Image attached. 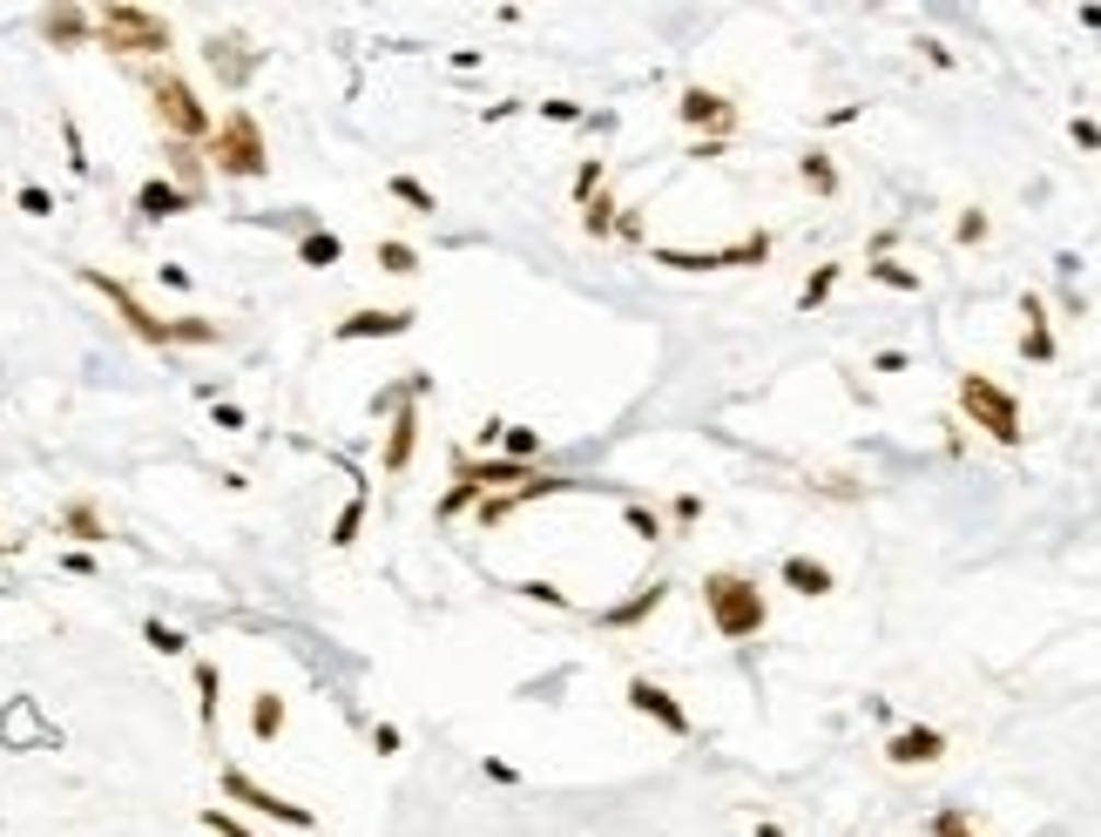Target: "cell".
<instances>
[{
	"instance_id": "6da1fadb",
	"label": "cell",
	"mask_w": 1101,
	"mask_h": 837,
	"mask_svg": "<svg viewBox=\"0 0 1101 837\" xmlns=\"http://www.w3.org/2000/svg\"><path fill=\"white\" fill-rule=\"evenodd\" d=\"M703 608H710V628L723 635V642H751V635H764V621H770L764 588L751 574H730V568L703 574Z\"/></svg>"
},
{
	"instance_id": "7a4b0ae2",
	"label": "cell",
	"mask_w": 1101,
	"mask_h": 837,
	"mask_svg": "<svg viewBox=\"0 0 1101 837\" xmlns=\"http://www.w3.org/2000/svg\"><path fill=\"white\" fill-rule=\"evenodd\" d=\"M204 155H210V170H217V176H237V183H257V176H270L264 129H257V115H251V108H230L223 123L210 129Z\"/></svg>"
},
{
	"instance_id": "3957f363",
	"label": "cell",
	"mask_w": 1101,
	"mask_h": 837,
	"mask_svg": "<svg viewBox=\"0 0 1101 837\" xmlns=\"http://www.w3.org/2000/svg\"><path fill=\"white\" fill-rule=\"evenodd\" d=\"M95 42L108 55H170V21L155 8H129V0H108L95 8Z\"/></svg>"
},
{
	"instance_id": "277c9868",
	"label": "cell",
	"mask_w": 1101,
	"mask_h": 837,
	"mask_svg": "<svg viewBox=\"0 0 1101 837\" xmlns=\"http://www.w3.org/2000/svg\"><path fill=\"white\" fill-rule=\"evenodd\" d=\"M142 89H149L155 123L170 129V142H210V108L196 102V89L183 82V74H170V68H149V74H142Z\"/></svg>"
},
{
	"instance_id": "5b68a950",
	"label": "cell",
	"mask_w": 1101,
	"mask_h": 837,
	"mask_svg": "<svg viewBox=\"0 0 1101 837\" xmlns=\"http://www.w3.org/2000/svg\"><path fill=\"white\" fill-rule=\"evenodd\" d=\"M960 412L987 432V440H1000V446H1020V440H1028V432H1020V398H1013L1007 385H994V379H980V372L960 379Z\"/></svg>"
},
{
	"instance_id": "8992f818",
	"label": "cell",
	"mask_w": 1101,
	"mask_h": 837,
	"mask_svg": "<svg viewBox=\"0 0 1101 837\" xmlns=\"http://www.w3.org/2000/svg\"><path fill=\"white\" fill-rule=\"evenodd\" d=\"M82 284L89 291H102L108 304H115V317H123V325L142 338V345H176V317H155L129 284H123V277H102V270H82Z\"/></svg>"
},
{
	"instance_id": "52a82bcc",
	"label": "cell",
	"mask_w": 1101,
	"mask_h": 837,
	"mask_svg": "<svg viewBox=\"0 0 1101 837\" xmlns=\"http://www.w3.org/2000/svg\"><path fill=\"white\" fill-rule=\"evenodd\" d=\"M223 797L230 804H244V811H257V817H270V824H291V830H318V817H311L304 804H285L278 790H264V783H251L237 764H223Z\"/></svg>"
},
{
	"instance_id": "ba28073f",
	"label": "cell",
	"mask_w": 1101,
	"mask_h": 837,
	"mask_svg": "<svg viewBox=\"0 0 1101 837\" xmlns=\"http://www.w3.org/2000/svg\"><path fill=\"white\" fill-rule=\"evenodd\" d=\"M0 743H8V749H55L61 730L42 716V702H34V696H14L8 709H0Z\"/></svg>"
},
{
	"instance_id": "9c48e42d",
	"label": "cell",
	"mask_w": 1101,
	"mask_h": 837,
	"mask_svg": "<svg viewBox=\"0 0 1101 837\" xmlns=\"http://www.w3.org/2000/svg\"><path fill=\"white\" fill-rule=\"evenodd\" d=\"M534 480V466H521V460H453V487H466V493H514V487H528Z\"/></svg>"
},
{
	"instance_id": "30bf717a",
	"label": "cell",
	"mask_w": 1101,
	"mask_h": 837,
	"mask_svg": "<svg viewBox=\"0 0 1101 837\" xmlns=\"http://www.w3.org/2000/svg\"><path fill=\"white\" fill-rule=\"evenodd\" d=\"M656 264H670V270H737V264H764L770 257V236L757 230V236H743L737 251H649Z\"/></svg>"
},
{
	"instance_id": "8fae6325",
	"label": "cell",
	"mask_w": 1101,
	"mask_h": 837,
	"mask_svg": "<svg viewBox=\"0 0 1101 837\" xmlns=\"http://www.w3.org/2000/svg\"><path fill=\"white\" fill-rule=\"evenodd\" d=\"M676 115H683V129H710V142H730V136H737V102L717 95V89H683Z\"/></svg>"
},
{
	"instance_id": "7c38bea8",
	"label": "cell",
	"mask_w": 1101,
	"mask_h": 837,
	"mask_svg": "<svg viewBox=\"0 0 1101 837\" xmlns=\"http://www.w3.org/2000/svg\"><path fill=\"white\" fill-rule=\"evenodd\" d=\"M628 709L649 716V723H662L670 736H689V709H683L670 689H662V683H649V675H636V683H628Z\"/></svg>"
},
{
	"instance_id": "4fadbf2b",
	"label": "cell",
	"mask_w": 1101,
	"mask_h": 837,
	"mask_svg": "<svg viewBox=\"0 0 1101 837\" xmlns=\"http://www.w3.org/2000/svg\"><path fill=\"white\" fill-rule=\"evenodd\" d=\"M939 756H947V736H939L932 723H906V730H892V743H885V764H899V770L939 764Z\"/></svg>"
},
{
	"instance_id": "5bb4252c",
	"label": "cell",
	"mask_w": 1101,
	"mask_h": 837,
	"mask_svg": "<svg viewBox=\"0 0 1101 837\" xmlns=\"http://www.w3.org/2000/svg\"><path fill=\"white\" fill-rule=\"evenodd\" d=\"M413 332V311H351L338 317V345H359V338H406Z\"/></svg>"
},
{
	"instance_id": "9a60e30c",
	"label": "cell",
	"mask_w": 1101,
	"mask_h": 837,
	"mask_svg": "<svg viewBox=\"0 0 1101 837\" xmlns=\"http://www.w3.org/2000/svg\"><path fill=\"white\" fill-rule=\"evenodd\" d=\"M95 34V14L89 8H42V42L48 48H82Z\"/></svg>"
},
{
	"instance_id": "2e32d148",
	"label": "cell",
	"mask_w": 1101,
	"mask_h": 837,
	"mask_svg": "<svg viewBox=\"0 0 1101 837\" xmlns=\"http://www.w3.org/2000/svg\"><path fill=\"white\" fill-rule=\"evenodd\" d=\"M136 210L149 217V223H170V217H183V210H196V196H183L170 176H149L142 189H136Z\"/></svg>"
},
{
	"instance_id": "e0dca14e",
	"label": "cell",
	"mask_w": 1101,
	"mask_h": 837,
	"mask_svg": "<svg viewBox=\"0 0 1101 837\" xmlns=\"http://www.w3.org/2000/svg\"><path fill=\"white\" fill-rule=\"evenodd\" d=\"M419 453V406L406 398L399 412H392V432H385V473H406Z\"/></svg>"
},
{
	"instance_id": "ac0fdd59",
	"label": "cell",
	"mask_w": 1101,
	"mask_h": 837,
	"mask_svg": "<svg viewBox=\"0 0 1101 837\" xmlns=\"http://www.w3.org/2000/svg\"><path fill=\"white\" fill-rule=\"evenodd\" d=\"M204 55H210V68L223 74V89H244V82H251V68H257V55L237 42V34H217V42H210Z\"/></svg>"
},
{
	"instance_id": "d6986e66",
	"label": "cell",
	"mask_w": 1101,
	"mask_h": 837,
	"mask_svg": "<svg viewBox=\"0 0 1101 837\" xmlns=\"http://www.w3.org/2000/svg\"><path fill=\"white\" fill-rule=\"evenodd\" d=\"M662 602H670V581H649L642 594H628V602H615V608H602V628H636V621H649Z\"/></svg>"
},
{
	"instance_id": "ffe728a7",
	"label": "cell",
	"mask_w": 1101,
	"mask_h": 837,
	"mask_svg": "<svg viewBox=\"0 0 1101 837\" xmlns=\"http://www.w3.org/2000/svg\"><path fill=\"white\" fill-rule=\"evenodd\" d=\"M784 588H798V594H811V602H818V594H832L838 581H832V568H824V561H811V554H784Z\"/></svg>"
},
{
	"instance_id": "44dd1931",
	"label": "cell",
	"mask_w": 1101,
	"mask_h": 837,
	"mask_svg": "<svg viewBox=\"0 0 1101 837\" xmlns=\"http://www.w3.org/2000/svg\"><path fill=\"white\" fill-rule=\"evenodd\" d=\"M1020 311H1028V332H1020V358H1034V365H1047V358H1054V332H1047V304H1041V298H1020Z\"/></svg>"
},
{
	"instance_id": "7402d4cb",
	"label": "cell",
	"mask_w": 1101,
	"mask_h": 837,
	"mask_svg": "<svg viewBox=\"0 0 1101 837\" xmlns=\"http://www.w3.org/2000/svg\"><path fill=\"white\" fill-rule=\"evenodd\" d=\"M170 170H176L170 183L204 204V176H210V170H204V149H196V142H170Z\"/></svg>"
},
{
	"instance_id": "603a6c76",
	"label": "cell",
	"mask_w": 1101,
	"mask_h": 837,
	"mask_svg": "<svg viewBox=\"0 0 1101 837\" xmlns=\"http://www.w3.org/2000/svg\"><path fill=\"white\" fill-rule=\"evenodd\" d=\"M61 534H68V540H82V547L108 540V527H102V513H95L89 500H68V507H61Z\"/></svg>"
},
{
	"instance_id": "cb8c5ba5",
	"label": "cell",
	"mask_w": 1101,
	"mask_h": 837,
	"mask_svg": "<svg viewBox=\"0 0 1101 837\" xmlns=\"http://www.w3.org/2000/svg\"><path fill=\"white\" fill-rule=\"evenodd\" d=\"M251 730H257V743H278V730H285V696H251Z\"/></svg>"
},
{
	"instance_id": "d4e9b609",
	"label": "cell",
	"mask_w": 1101,
	"mask_h": 837,
	"mask_svg": "<svg viewBox=\"0 0 1101 837\" xmlns=\"http://www.w3.org/2000/svg\"><path fill=\"white\" fill-rule=\"evenodd\" d=\"M838 277H845V264H818V270L804 277V291H798V311H818L824 298L838 291Z\"/></svg>"
},
{
	"instance_id": "484cf974",
	"label": "cell",
	"mask_w": 1101,
	"mask_h": 837,
	"mask_svg": "<svg viewBox=\"0 0 1101 837\" xmlns=\"http://www.w3.org/2000/svg\"><path fill=\"white\" fill-rule=\"evenodd\" d=\"M217 689H223L217 662H196V716H204V730H217Z\"/></svg>"
},
{
	"instance_id": "4316f807",
	"label": "cell",
	"mask_w": 1101,
	"mask_h": 837,
	"mask_svg": "<svg viewBox=\"0 0 1101 837\" xmlns=\"http://www.w3.org/2000/svg\"><path fill=\"white\" fill-rule=\"evenodd\" d=\"M385 189H392V196H399V204H406L413 217H432V210H440V204H432V189H426L419 176H406V170H399V176H392Z\"/></svg>"
},
{
	"instance_id": "83f0119b",
	"label": "cell",
	"mask_w": 1101,
	"mask_h": 837,
	"mask_svg": "<svg viewBox=\"0 0 1101 837\" xmlns=\"http://www.w3.org/2000/svg\"><path fill=\"white\" fill-rule=\"evenodd\" d=\"M298 257H304L311 270H325V264H338V257H345V244H338V236H332V230H311V236H304V244H298Z\"/></svg>"
},
{
	"instance_id": "f1b7e54d",
	"label": "cell",
	"mask_w": 1101,
	"mask_h": 837,
	"mask_svg": "<svg viewBox=\"0 0 1101 837\" xmlns=\"http://www.w3.org/2000/svg\"><path fill=\"white\" fill-rule=\"evenodd\" d=\"M798 176H804L818 196H838V170H832V155H824V149H811V155H804V163H798Z\"/></svg>"
},
{
	"instance_id": "f546056e",
	"label": "cell",
	"mask_w": 1101,
	"mask_h": 837,
	"mask_svg": "<svg viewBox=\"0 0 1101 837\" xmlns=\"http://www.w3.org/2000/svg\"><path fill=\"white\" fill-rule=\"evenodd\" d=\"M379 270L413 277V270H419V251H413V244H399V236H385V244H379Z\"/></svg>"
},
{
	"instance_id": "4dcf8cb0",
	"label": "cell",
	"mask_w": 1101,
	"mask_h": 837,
	"mask_svg": "<svg viewBox=\"0 0 1101 837\" xmlns=\"http://www.w3.org/2000/svg\"><path fill=\"white\" fill-rule=\"evenodd\" d=\"M142 642H149L155 655H183V649H189V635H183V628H170V621H142Z\"/></svg>"
},
{
	"instance_id": "1f68e13d",
	"label": "cell",
	"mask_w": 1101,
	"mask_h": 837,
	"mask_svg": "<svg viewBox=\"0 0 1101 837\" xmlns=\"http://www.w3.org/2000/svg\"><path fill=\"white\" fill-rule=\"evenodd\" d=\"M500 446H507V460L534 466V453H541V432H528V426H500Z\"/></svg>"
},
{
	"instance_id": "d6a6232c",
	"label": "cell",
	"mask_w": 1101,
	"mask_h": 837,
	"mask_svg": "<svg viewBox=\"0 0 1101 837\" xmlns=\"http://www.w3.org/2000/svg\"><path fill=\"white\" fill-rule=\"evenodd\" d=\"M581 230H588V236H615V196H595V204H581Z\"/></svg>"
},
{
	"instance_id": "836d02e7",
	"label": "cell",
	"mask_w": 1101,
	"mask_h": 837,
	"mask_svg": "<svg viewBox=\"0 0 1101 837\" xmlns=\"http://www.w3.org/2000/svg\"><path fill=\"white\" fill-rule=\"evenodd\" d=\"M359 527H366V493H359V500H351V507L338 513V521H332V547H351V540H359Z\"/></svg>"
},
{
	"instance_id": "e575fe53",
	"label": "cell",
	"mask_w": 1101,
	"mask_h": 837,
	"mask_svg": "<svg viewBox=\"0 0 1101 837\" xmlns=\"http://www.w3.org/2000/svg\"><path fill=\"white\" fill-rule=\"evenodd\" d=\"M879 277V284H892V291H919V270H906V264H892V257H879V264H865Z\"/></svg>"
},
{
	"instance_id": "d590c367",
	"label": "cell",
	"mask_w": 1101,
	"mask_h": 837,
	"mask_svg": "<svg viewBox=\"0 0 1101 837\" xmlns=\"http://www.w3.org/2000/svg\"><path fill=\"white\" fill-rule=\"evenodd\" d=\"M932 837H980V830H973V817H966V811H953V804H947V811L932 817Z\"/></svg>"
},
{
	"instance_id": "8d00e7d4",
	"label": "cell",
	"mask_w": 1101,
	"mask_h": 837,
	"mask_svg": "<svg viewBox=\"0 0 1101 837\" xmlns=\"http://www.w3.org/2000/svg\"><path fill=\"white\" fill-rule=\"evenodd\" d=\"M521 594H528V602H541V608H568V594H561L555 581H521Z\"/></svg>"
},
{
	"instance_id": "74e56055",
	"label": "cell",
	"mask_w": 1101,
	"mask_h": 837,
	"mask_svg": "<svg viewBox=\"0 0 1101 837\" xmlns=\"http://www.w3.org/2000/svg\"><path fill=\"white\" fill-rule=\"evenodd\" d=\"M628 534H642V540H662V521L649 507H628Z\"/></svg>"
},
{
	"instance_id": "f35d334b",
	"label": "cell",
	"mask_w": 1101,
	"mask_h": 837,
	"mask_svg": "<svg viewBox=\"0 0 1101 837\" xmlns=\"http://www.w3.org/2000/svg\"><path fill=\"white\" fill-rule=\"evenodd\" d=\"M670 521H676V527L703 521V500H696V493H676V500H670Z\"/></svg>"
},
{
	"instance_id": "ab89813d",
	"label": "cell",
	"mask_w": 1101,
	"mask_h": 837,
	"mask_svg": "<svg viewBox=\"0 0 1101 837\" xmlns=\"http://www.w3.org/2000/svg\"><path fill=\"white\" fill-rule=\"evenodd\" d=\"M21 210H27V217H48V210H55V196L27 183V189H21Z\"/></svg>"
},
{
	"instance_id": "60d3db41",
	"label": "cell",
	"mask_w": 1101,
	"mask_h": 837,
	"mask_svg": "<svg viewBox=\"0 0 1101 837\" xmlns=\"http://www.w3.org/2000/svg\"><path fill=\"white\" fill-rule=\"evenodd\" d=\"M204 824H210L217 837H251V830H244L237 817H230V811H204Z\"/></svg>"
},
{
	"instance_id": "b9f144b4",
	"label": "cell",
	"mask_w": 1101,
	"mask_h": 837,
	"mask_svg": "<svg viewBox=\"0 0 1101 837\" xmlns=\"http://www.w3.org/2000/svg\"><path fill=\"white\" fill-rule=\"evenodd\" d=\"M980 236H987V210H966L960 217V244H980Z\"/></svg>"
},
{
	"instance_id": "7bdbcfd3",
	"label": "cell",
	"mask_w": 1101,
	"mask_h": 837,
	"mask_svg": "<svg viewBox=\"0 0 1101 837\" xmlns=\"http://www.w3.org/2000/svg\"><path fill=\"white\" fill-rule=\"evenodd\" d=\"M61 136H68V163H74V170H89V155H82V129H74L68 115H61Z\"/></svg>"
},
{
	"instance_id": "ee69618b",
	"label": "cell",
	"mask_w": 1101,
	"mask_h": 837,
	"mask_svg": "<svg viewBox=\"0 0 1101 837\" xmlns=\"http://www.w3.org/2000/svg\"><path fill=\"white\" fill-rule=\"evenodd\" d=\"M547 123H581V102H541Z\"/></svg>"
},
{
	"instance_id": "f6af8a7d",
	"label": "cell",
	"mask_w": 1101,
	"mask_h": 837,
	"mask_svg": "<svg viewBox=\"0 0 1101 837\" xmlns=\"http://www.w3.org/2000/svg\"><path fill=\"white\" fill-rule=\"evenodd\" d=\"M1068 136H1075V142H1081V149H1101V129H1094V123H1088V115H1075V123H1068Z\"/></svg>"
},
{
	"instance_id": "bcb514c9",
	"label": "cell",
	"mask_w": 1101,
	"mask_h": 837,
	"mask_svg": "<svg viewBox=\"0 0 1101 837\" xmlns=\"http://www.w3.org/2000/svg\"><path fill=\"white\" fill-rule=\"evenodd\" d=\"M372 749H379V756H399V730L379 723V730H372Z\"/></svg>"
},
{
	"instance_id": "7dc6e473",
	"label": "cell",
	"mask_w": 1101,
	"mask_h": 837,
	"mask_svg": "<svg viewBox=\"0 0 1101 837\" xmlns=\"http://www.w3.org/2000/svg\"><path fill=\"white\" fill-rule=\"evenodd\" d=\"M615 236H628V244H642V217L628 210V217H615Z\"/></svg>"
},
{
	"instance_id": "c3c4849f",
	"label": "cell",
	"mask_w": 1101,
	"mask_h": 837,
	"mask_svg": "<svg viewBox=\"0 0 1101 837\" xmlns=\"http://www.w3.org/2000/svg\"><path fill=\"white\" fill-rule=\"evenodd\" d=\"M757 837H784V830H777V824H757Z\"/></svg>"
},
{
	"instance_id": "681fc988",
	"label": "cell",
	"mask_w": 1101,
	"mask_h": 837,
	"mask_svg": "<svg viewBox=\"0 0 1101 837\" xmlns=\"http://www.w3.org/2000/svg\"><path fill=\"white\" fill-rule=\"evenodd\" d=\"M14 547H21V540H8V534H0V554H14Z\"/></svg>"
}]
</instances>
